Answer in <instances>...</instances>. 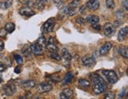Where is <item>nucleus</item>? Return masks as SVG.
I'll return each mask as SVG.
<instances>
[{"instance_id":"nucleus-1","label":"nucleus","mask_w":128,"mask_h":99,"mask_svg":"<svg viewBox=\"0 0 128 99\" xmlns=\"http://www.w3.org/2000/svg\"><path fill=\"white\" fill-rule=\"evenodd\" d=\"M90 77L93 83V93H95L96 95H100V94L105 92L108 87L104 79L95 73L91 74Z\"/></svg>"},{"instance_id":"nucleus-2","label":"nucleus","mask_w":128,"mask_h":99,"mask_svg":"<svg viewBox=\"0 0 128 99\" xmlns=\"http://www.w3.org/2000/svg\"><path fill=\"white\" fill-rule=\"evenodd\" d=\"M102 74L105 76L108 83L114 84L118 81V76L113 70H102Z\"/></svg>"},{"instance_id":"nucleus-3","label":"nucleus","mask_w":128,"mask_h":99,"mask_svg":"<svg viewBox=\"0 0 128 99\" xmlns=\"http://www.w3.org/2000/svg\"><path fill=\"white\" fill-rule=\"evenodd\" d=\"M3 91L6 95L12 96L17 91V87L15 86V84H14L12 83H7L5 86H3Z\"/></svg>"},{"instance_id":"nucleus-4","label":"nucleus","mask_w":128,"mask_h":99,"mask_svg":"<svg viewBox=\"0 0 128 99\" xmlns=\"http://www.w3.org/2000/svg\"><path fill=\"white\" fill-rule=\"evenodd\" d=\"M104 34L107 37H112L116 32V27L112 23H107L104 26Z\"/></svg>"},{"instance_id":"nucleus-5","label":"nucleus","mask_w":128,"mask_h":99,"mask_svg":"<svg viewBox=\"0 0 128 99\" xmlns=\"http://www.w3.org/2000/svg\"><path fill=\"white\" fill-rule=\"evenodd\" d=\"M55 24H56L55 19H54V18L48 19L44 24V27H43L44 32L45 33L52 32L53 31V29H54V27H55Z\"/></svg>"},{"instance_id":"nucleus-6","label":"nucleus","mask_w":128,"mask_h":99,"mask_svg":"<svg viewBox=\"0 0 128 99\" xmlns=\"http://www.w3.org/2000/svg\"><path fill=\"white\" fill-rule=\"evenodd\" d=\"M46 48L49 52H58V48L56 46V44L55 43V39H54L52 36H50L48 39V42L46 45Z\"/></svg>"},{"instance_id":"nucleus-7","label":"nucleus","mask_w":128,"mask_h":99,"mask_svg":"<svg viewBox=\"0 0 128 99\" xmlns=\"http://www.w3.org/2000/svg\"><path fill=\"white\" fill-rule=\"evenodd\" d=\"M30 49H31L32 53H34L36 56H40V55H43L44 54L43 46L40 45V44H39L38 43H34V44H32V45H31Z\"/></svg>"},{"instance_id":"nucleus-8","label":"nucleus","mask_w":128,"mask_h":99,"mask_svg":"<svg viewBox=\"0 0 128 99\" xmlns=\"http://www.w3.org/2000/svg\"><path fill=\"white\" fill-rule=\"evenodd\" d=\"M82 61L83 63V65L87 67H92V66H94L96 64L95 58L90 55L84 56L82 58Z\"/></svg>"},{"instance_id":"nucleus-9","label":"nucleus","mask_w":128,"mask_h":99,"mask_svg":"<svg viewBox=\"0 0 128 99\" xmlns=\"http://www.w3.org/2000/svg\"><path fill=\"white\" fill-rule=\"evenodd\" d=\"M52 90V86L49 83H42L40 84H39L37 87V91L40 94L46 93Z\"/></svg>"},{"instance_id":"nucleus-10","label":"nucleus","mask_w":128,"mask_h":99,"mask_svg":"<svg viewBox=\"0 0 128 99\" xmlns=\"http://www.w3.org/2000/svg\"><path fill=\"white\" fill-rule=\"evenodd\" d=\"M19 13L22 16H26V17H32L35 14L34 10L30 8V6H24L22 7L19 10Z\"/></svg>"},{"instance_id":"nucleus-11","label":"nucleus","mask_w":128,"mask_h":99,"mask_svg":"<svg viewBox=\"0 0 128 99\" xmlns=\"http://www.w3.org/2000/svg\"><path fill=\"white\" fill-rule=\"evenodd\" d=\"M86 7L91 11H95L100 7V2L96 0H88L86 2Z\"/></svg>"},{"instance_id":"nucleus-12","label":"nucleus","mask_w":128,"mask_h":99,"mask_svg":"<svg viewBox=\"0 0 128 99\" xmlns=\"http://www.w3.org/2000/svg\"><path fill=\"white\" fill-rule=\"evenodd\" d=\"M74 96V91L70 88H66L60 93V98L62 99H69L71 98Z\"/></svg>"},{"instance_id":"nucleus-13","label":"nucleus","mask_w":128,"mask_h":99,"mask_svg":"<svg viewBox=\"0 0 128 99\" xmlns=\"http://www.w3.org/2000/svg\"><path fill=\"white\" fill-rule=\"evenodd\" d=\"M127 32H128V28L127 27L121 28L119 31V32H118V40H119L120 42L124 41L126 38Z\"/></svg>"},{"instance_id":"nucleus-14","label":"nucleus","mask_w":128,"mask_h":99,"mask_svg":"<svg viewBox=\"0 0 128 99\" xmlns=\"http://www.w3.org/2000/svg\"><path fill=\"white\" fill-rule=\"evenodd\" d=\"M112 44L110 42L105 43L104 45L100 48V50H99L100 54V55H105V54L108 53V51L112 49Z\"/></svg>"},{"instance_id":"nucleus-15","label":"nucleus","mask_w":128,"mask_h":99,"mask_svg":"<svg viewBox=\"0 0 128 99\" xmlns=\"http://www.w3.org/2000/svg\"><path fill=\"white\" fill-rule=\"evenodd\" d=\"M86 21L87 22L90 23L91 25H96L100 21V18L98 16H96V15H88L87 16V17L86 18Z\"/></svg>"},{"instance_id":"nucleus-16","label":"nucleus","mask_w":128,"mask_h":99,"mask_svg":"<svg viewBox=\"0 0 128 99\" xmlns=\"http://www.w3.org/2000/svg\"><path fill=\"white\" fill-rule=\"evenodd\" d=\"M36 85V82L35 80H27L22 83V86L26 89V90H29V89L33 88Z\"/></svg>"},{"instance_id":"nucleus-17","label":"nucleus","mask_w":128,"mask_h":99,"mask_svg":"<svg viewBox=\"0 0 128 99\" xmlns=\"http://www.w3.org/2000/svg\"><path fill=\"white\" fill-rule=\"evenodd\" d=\"M61 53H62V57L65 59L66 61H70L72 59V56L71 54L70 53V52L68 51V50L66 49V48H63L61 51Z\"/></svg>"},{"instance_id":"nucleus-18","label":"nucleus","mask_w":128,"mask_h":99,"mask_svg":"<svg viewBox=\"0 0 128 99\" xmlns=\"http://www.w3.org/2000/svg\"><path fill=\"white\" fill-rule=\"evenodd\" d=\"M62 12L65 13V14H67L68 16H74V14L76 13V10H75V9H74V8H70V7H64L62 9Z\"/></svg>"},{"instance_id":"nucleus-19","label":"nucleus","mask_w":128,"mask_h":99,"mask_svg":"<svg viewBox=\"0 0 128 99\" xmlns=\"http://www.w3.org/2000/svg\"><path fill=\"white\" fill-rule=\"evenodd\" d=\"M74 78V75L72 72H67L65 76H64V79H63V81H62V84L63 85H66V84L70 83L71 80H73Z\"/></svg>"},{"instance_id":"nucleus-20","label":"nucleus","mask_w":128,"mask_h":99,"mask_svg":"<svg viewBox=\"0 0 128 99\" xmlns=\"http://www.w3.org/2000/svg\"><path fill=\"white\" fill-rule=\"evenodd\" d=\"M78 85L82 88H88L90 87L91 83L87 80H85V79H80L78 80Z\"/></svg>"},{"instance_id":"nucleus-21","label":"nucleus","mask_w":128,"mask_h":99,"mask_svg":"<svg viewBox=\"0 0 128 99\" xmlns=\"http://www.w3.org/2000/svg\"><path fill=\"white\" fill-rule=\"evenodd\" d=\"M31 49H30V47L28 46V45H26L23 48H22V53L24 57H26L27 58H29L31 57Z\"/></svg>"},{"instance_id":"nucleus-22","label":"nucleus","mask_w":128,"mask_h":99,"mask_svg":"<svg viewBox=\"0 0 128 99\" xmlns=\"http://www.w3.org/2000/svg\"><path fill=\"white\" fill-rule=\"evenodd\" d=\"M118 52L120 53V54L125 58L128 57V50L126 47H120L118 49Z\"/></svg>"},{"instance_id":"nucleus-23","label":"nucleus","mask_w":128,"mask_h":99,"mask_svg":"<svg viewBox=\"0 0 128 99\" xmlns=\"http://www.w3.org/2000/svg\"><path fill=\"white\" fill-rule=\"evenodd\" d=\"M33 5L39 10H42L44 8V0H35Z\"/></svg>"},{"instance_id":"nucleus-24","label":"nucleus","mask_w":128,"mask_h":99,"mask_svg":"<svg viewBox=\"0 0 128 99\" xmlns=\"http://www.w3.org/2000/svg\"><path fill=\"white\" fill-rule=\"evenodd\" d=\"M4 29L8 33H12L14 30H15V25H14V23L9 22V23H7L6 24V25H5V28Z\"/></svg>"},{"instance_id":"nucleus-25","label":"nucleus","mask_w":128,"mask_h":99,"mask_svg":"<svg viewBox=\"0 0 128 99\" xmlns=\"http://www.w3.org/2000/svg\"><path fill=\"white\" fill-rule=\"evenodd\" d=\"M11 5H12V0H6V1L0 2V9H6L9 7H10Z\"/></svg>"},{"instance_id":"nucleus-26","label":"nucleus","mask_w":128,"mask_h":99,"mask_svg":"<svg viewBox=\"0 0 128 99\" xmlns=\"http://www.w3.org/2000/svg\"><path fill=\"white\" fill-rule=\"evenodd\" d=\"M80 4H81V1H80V0H72V1L70 3H69L68 6L70 7V8L75 9L78 6H79Z\"/></svg>"},{"instance_id":"nucleus-27","label":"nucleus","mask_w":128,"mask_h":99,"mask_svg":"<svg viewBox=\"0 0 128 99\" xmlns=\"http://www.w3.org/2000/svg\"><path fill=\"white\" fill-rule=\"evenodd\" d=\"M50 57H51V58L55 59V60H56V61H61L62 60L61 56L57 52H52V53H50Z\"/></svg>"},{"instance_id":"nucleus-28","label":"nucleus","mask_w":128,"mask_h":99,"mask_svg":"<svg viewBox=\"0 0 128 99\" xmlns=\"http://www.w3.org/2000/svg\"><path fill=\"white\" fill-rule=\"evenodd\" d=\"M106 6L108 9H114L115 8V2L113 0H106Z\"/></svg>"},{"instance_id":"nucleus-29","label":"nucleus","mask_w":128,"mask_h":99,"mask_svg":"<svg viewBox=\"0 0 128 99\" xmlns=\"http://www.w3.org/2000/svg\"><path fill=\"white\" fill-rule=\"evenodd\" d=\"M14 57V59H15V61H17V63L18 64V65H22V64H23V58L20 55H18V54H15Z\"/></svg>"},{"instance_id":"nucleus-30","label":"nucleus","mask_w":128,"mask_h":99,"mask_svg":"<svg viewBox=\"0 0 128 99\" xmlns=\"http://www.w3.org/2000/svg\"><path fill=\"white\" fill-rule=\"evenodd\" d=\"M116 13V17H118V21H120V20L124 19V12H122V10H118Z\"/></svg>"},{"instance_id":"nucleus-31","label":"nucleus","mask_w":128,"mask_h":99,"mask_svg":"<svg viewBox=\"0 0 128 99\" xmlns=\"http://www.w3.org/2000/svg\"><path fill=\"white\" fill-rule=\"evenodd\" d=\"M76 21L78 24H80V25H84L86 24V19L82 18V17H78L76 19Z\"/></svg>"},{"instance_id":"nucleus-32","label":"nucleus","mask_w":128,"mask_h":99,"mask_svg":"<svg viewBox=\"0 0 128 99\" xmlns=\"http://www.w3.org/2000/svg\"><path fill=\"white\" fill-rule=\"evenodd\" d=\"M105 98L107 99H113V98H115V94L110 91V92H108L105 94V96H104Z\"/></svg>"},{"instance_id":"nucleus-33","label":"nucleus","mask_w":128,"mask_h":99,"mask_svg":"<svg viewBox=\"0 0 128 99\" xmlns=\"http://www.w3.org/2000/svg\"><path fill=\"white\" fill-rule=\"evenodd\" d=\"M54 2H55L56 6L58 8H60L61 6H62L63 5V2L62 0H54Z\"/></svg>"},{"instance_id":"nucleus-34","label":"nucleus","mask_w":128,"mask_h":99,"mask_svg":"<svg viewBox=\"0 0 128 99\" xmlns=\"http://www.w3.org/2000/svg\"><path fill=\"white\" fill-rule=\"evenodd\" d=\"M37 43H39V44H40V45H44L45 44V43H46V41H45V39H44V36H40V38L38 39V41H37Z\"/></svg>"},{"instance_id":"nucleus-35","label":"nucleus","mask_w":128,"mask_h":99,"mask_svg":"<svg viewBox=\"0 0 128 99\" xmlns=\"http://www.w3.org/2000/svg\"><path fill=\"white\" fill-rule=\"evenodd\" d=\"M20 2H22L23 4L26 5L27 6H29L32 5V2L30 1V0H20Z\"/></svg>"},{"instance_id":"nucleus-36","label":"nucleus","mask_w":128,"mask_h":99,"mask_svg":"<svg viewBox=\"0 0 128 99\" xmlns=\"http://www.w3.org/2000/svg\"><path fill=\"white\" fill-rule=\"evenodd\" d=\"M6 65H5V64H3L2 61H0V72H4L5 70H6Z\"/></svg>"},{"instance_id":"nucleus-37","label":"nucleus","mask_w":128,"mask_h":99,"mask_svg":"<svg viewBox=\"0 0 128 99\" xmlns=\"http://www.w3.org/2000/svg\"><path fill=\"white\" fill-rule=\"evenodd\" d=\"M122 6H124V8L126 9V10H127V9H128V2H127V0H124V1H122Z\"/></svg>"},{"instance_id":"nucleus-38","label":"nucleus","mask_w":128,"mask_h":99,"mask_svg":"<svg viewBox=\"0 0 128 99\" xmlns=\"http://www.w3.org/2000/svg\"><path fill=\"white\" fill-rule=\"evenodd\" d=\"M6 30L5 29H0V37H5L6 36Z\"/></svg>"},{"instance_id":"nucleus-39","label":"nucleus","mask_w":128,"mask_h":99,"mask_svg":"<svg viewBox=\"0 0 128 99\" xmlns=\"http://www.w3.org/2000/svg\"><path fill=\"white\" fill-rule=\"evenodd\" d=\"M3 49H4V42L0 39V51L2 50Z\"/></svg>"},{"instance_id":"nucleus-40","label":"nucleus","mask_w":128,"mask_h":99,"mask_svg":"<svg viewBox=\"0 0 128 99\" xmlns=\"http://www.w3.org/2000/svg\"><path fill=\"white\" fill-rule=\"evenodd\" d=\"M14 72L15 73H20L21 72V67L20 66H18L15 68V69H14Z\"/></svg>"},{"instance_id":"nucleus-41","label":"nucleus","mask_w":128,"mask_h":99,"mask_svg":"<svg viewBox=\"0 0 128 99\" xmlns=\"http://www.w3.org/2000/svg\"><path fill=\"white\" fill-rule=\"evenodd\" d=\"M125 92H126V89H122V93H120V98H122L124 96V95H125Z\"/></svg>"},{"instance_id":"nucleus-42","label":"nucleus","mask_w":128,"mask_h":99,"mask_svg":"<svg viewBox=\"0 0 128 99\" xmlns=\"http://www.w3.org/2000/svg\"><path fill=\"white\" fill-rule=\"evenodd\" d=\"M93 28H96V30H100V28H101L100 25H98V24H96V25H93Z\"/></svg>"},{"instance_id":"nucleus-43","label":"nucleus","mask_w":128,"mask_h":99,"mask_svg":"<svg viewBox=\"0 0 128 99\" xmlns=\"http://www.w3.org/2000/svg\"><path fill=\"white\" fill-rule=\"evenodd\" d=\"M51 1H52V0H46V2H50Z\"/></svg>"},{"instance_id":"nucleus-44","label":"nucleus","mask_w":128,"mask_h":99,"mask_svg":"<svg viewBox=\"0 0 128 99\" xmlns=\"http://www.w3.org/2000/svg\"><path fill=\"white\" fill-rule=\"evenodd\" d=\"M1 82H2V79H1V77H0V83H1Z\"/></svg>"}]
</instances>
